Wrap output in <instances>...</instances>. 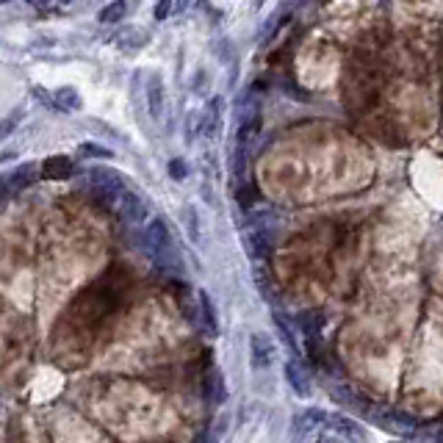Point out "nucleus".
Instances as JSON below:
<instances>
[{
    "instance_id": "26",
    "label": "nucleus",
    "mask_w": 443,
    "mask_h": 443,
    "mask_svg": "<svg viewBox=\"0 0 443 443\" xmlns=\"http://www.w3.org/2000/svg\"><path fill=\"white\" fill-rule=\"evenodd\" d=\"M61 3H75V0H61Z\"/></svg>"
},
{
    "instance_id": "9",
    "label": "nucleus",
    "mask_w": 443,
    "mask_h": 443,
    "mask_svg": "<svg viewBox=\"0 0 443 443\" xmlns=\"http://www.w3.org/2000/svg\"><path fill=\"white\" fill-rule=\"evenodd\" d=\"M39 167L36 164H23V167H14L12 172H6V183H9V189H12V194L14 191H20V189H28L42 172H36Z\"/></svg>"
},
{
    "instance_id": "7",
    "label": "nucleus",
    "mask_w": 443,
    "mask_h": 443,
    "mask_svg": "<svg viewBox=\"0 0 443 443\" xmlns=\"http://www.w3.org/2000/svg\"><path fill=\"white\" fill-rule=\"evenodd\" d=\"M42 178L45 180H67L72 175V161L67 156H50L42 161Z\"/></svg>"
},
{
    "instance_id": "17",
    "label": "nucleus",
    "mask_w": 443,
    "mask_h": 443,
    "mask_svg": "<svg viewBox=\"0 0 443 443\" xmlns=\"http://www.w3.org/2000/svg\"><path fill=\"white\" fill-rule=\"evenodd\" d=\"M78 153H81L84 158H111V156H114L111 150H106L103 144H95V141H84V144L78 147Z\"/></svg>"
},
{
    "instance_id": "3",
    "label": "nucleus",
    "mask_w": 443,
    "mask_h": 443,
    "mask_svg": "<svg viewBox=\"0 0 443 443\" xmlns=\"http://www.w3.org/2000/svg\"><path fill=\"white\" fill-rule=\"evenodd\" d=\"M250 363H252V368H258V372L274 363V341L266 333L250 335Z\"/></svg>"
},
{
    "instance_id": "8",
    "label": "nucleus",
    "mask_w": 443,
    "mask_h": 443,
    "mask_svg": "<svg viewBox=\"0 0 443 443\" xmlns=\"http://www.w3.org/2000/svg\"><path fill=\"white\" fill-rule=\"evenodd\" d=\"M205 399L211 405H216V407L228 402V383H225V377H222L219 368H213V372L208 374V380H205Z\"/></svg>"
},
{
    "instance_id": "16",
    "label": "nucleus",
    "mask_w": 443,
    "mask_h": 443,
    "mask_svg": "<svg viewBox=\"0 0 443 443\" xmlns=\"http://www.w3.org/2000/svg\"><path fill=\"white\" fill-rule=\"evenodd\" d=\"M23 117H25V111H23V106H17V108H12L3 119H0V141H6V139L20 128Z\"/></svg>"
},
{
    "instance_id": "1",
    "label": "nucleus",
    "mask_w": 443,
    "mask_h": 443,
    "mask_svg": "<svg viewBox=\"0 0 443 443\" xmlns=\"http://www.w3.org/2000/svg\"><path fill=\"white\" fill-rule=\"evenodd\" d=\"M327 427H330V432H335L346 443H368V429L352 416L333 413V416H327Z\"/></svg>"
},
{
    "instance_id": "11",
    "label": "nucleus",
    "mask_w": 443,
    "mask_h": 443,
    "mask_svg": "<svg viewBox=\"0 0 443 443\" xmlns=\"http://www.w3.org/2000/svg\"><path fill=\"white\" fill-rule=\"evenodd\" d=\"M92 186H95L97 191H122V189H128L125 180H122L114 169H106V167L92 169Z\"/></svg>"
},
{
    "instance_id": "27",
    "label": "nucleus",
    "mask_w": 443,
    "mask_h": 443,
    "mask_svg": "<svg viewBox=\"0 0 443 443\" xmlns=\"http://www.w3.org/2000/svg\"><path fill=\"white\" fill-rule=\"evenodd\" d=\"M0 3H12V0H0Z\"/></svg>"
},
{
    "instance_id": "19",
    "label": "nucleus",
    "mask_w": 443,
    "mask_h": 443,
    "mask_svg": "<svg viewBox=\"0 0 443 443\" xmlns=\"http://www.w3.org/2000/svg\"><path fill=\"white\" fill-rule=\"evenodd\" d=\"M186 225H189V236L191 241H200V228H197V213L191 205H186Z\"/></svg>"
},
{
    "instance_id": "6",
    "label": "nucleus",
    "mask_w": 443,
    "mask_h": 443,
    "mask_svg": "<svg viewBox=\"0 0 443 443\" xmlns=\"http://www.w3.org/2000/svg\"><path fill=\"white\" fill-rule=\"evenodd\" d=\"M197 308H200V327L211 338H216L219 335V319H216V308L208 297V291H197Z\"/></svg>"
},
{
    "instance_id": "10",
    "label": "nucleus",
    "mask_w": 443,
    "mask_h": 443,
    "mask_svg": "<svg viewBox=\"0 0 443 443\" xmlns=\"http://www.w3.org/2000/svg\"><path fill=\"white\" fill-rule=\"evenodd\" d=\"M272 322H274V327H277V333H280V341H283L285 349L291 352V357L300 360V341H297V333H294V324H291L288 319H283L280 313H272Z\"/></svg>"
},
{
    "instance_id": "18",
    "label": "nucleus",
    "mask_w": 443,
    "mask_h": 443,
    "mask_svg": "<svg viewBox=\"0 0 443 443\" xmlns=\"http://www.w3.org/2000/svg\"><path fill=\"white\" fill-rule=\"evenodd\" d=\"M172 6H175V0H156V9H153V17H156L158 23H164V20L169 17Z\"/></svg>"
},
{
    "instance_id": "4",
    "label": "nucleus",
    "mask_w": 443,
    "mask_h": 443,
    "mask_svg": "<svg viewBox=\"0 0 443 443\" xmlns=\"http://www.w3.org/2000/svg\"><path fill=\"white\" fill-rule=\"evenodd\" d=\"M283 374H285V383H288V388H291L294 394H297L300 399H311L313 388H311V380H308V374L302 372L300 360H288V363L283 366Z\"/></svg>"
},
{
    "instance_id": "14",
    "label": "nucleus",
    "mask_w": 443,
    "mask_h": 443,
    "mask_svg": "<svg viewBox=\"0 0 443 443\" xmlns=\"http://www.w3.org/2000/svg\"><path fill=\"white\" fill-rule=\"evenodd\" d=\"M53 108H61V111H78L81 108V95L72 89V86H61L53 92Z\"/></svg>"
},
{
    "instance_id": "12",
    "label": "nucleus",
    "mask_w": 443,
    "mask_h": 443,
    "mask_svg": "<svg viewBox=\"0 0 443 443\" xmlns=\"http://www.w3.org/2000/svg\"><path fill=\"white\" fill-rule=\"evenodd\" d=\"M222 108H225V100L222 97H213L208 106H205V114H202V130L208 136H216L219 125H222Z\"/></svg>"
},
{
    "instance_id": "5",
    "label": "nucleus",
    "mask_w": 443,
    "mask_h": 443,
    "mask_svg": "<svg viewBox=\"0 0 443 443\" xmlns=\"http://www.w3.org/2000/svg\"><path fill=\"white\" fill-rule=\"evenodd\" d=\"M117 213L125 219V222H133V225H141V222L147 219V205H144V200L139 197V194H133V191H122V197H119V205H117Z\"/></svg>"
},
{
    "instance_id": "15",
    "label": "nucleus",
    "mask_w": 443,
    "mask_h": 443,
    "mask_svg": "<svg viewBox=\"0 0 443 443\" xmlns=\"http://www.w3.org/2000/svg\"><path fill=\"white\" fill-rule=\"evenodd\" d=\"M125 12H128V3H125V0H111L106 9H100L97 20H100L103 25H114V23H119V20L125 17Z\"/></svg>"
},
{
    "instance_id": "13",
    "label": "nucleus",
    "mask_w": 443,
    "mask_h": 443,
    "mask_svg": "<svg viewBox=\"0 0 443 443\" xmlns=\"http://www.w3.org/2000/svg\"><path fill=\"white\" fill-rule=\"evenodd\" d=\"M147 106H150V117L158 119L161 111H164V84L158 75L150 78V84H147Z\"/></svg>"
},
{
    "instance_id": "23",
    "label": "nucleus",
    "mask_w": 443,
    "mask_h": 443,
    "mask_svg": "<svg viewBox=\"0 0 443 443\" xmlns=\"http://www.w3.org/2000/svg\"><path fill=\"white\" fill-rule=\"evenodd\" d=\"M316 443H346V440H344V438H338L335 432H327V435H322Z\"/></svg>"
},
{
    "instance_id": "24",
    "label": "nucleus",
    "mask_w": 443,
    "mask_h": 443,
    "mask_svg": "<svg viewBox=\"0 0 443 443\" xmlns=\"http://www.w3.org/2000/svg\"><path fill=\"white\" fill-rule=\"evenodd\" d=\"M28 3L34 6V9H45V6H50L53 0H28Z\"/></svg>"
},
{
    "instance_id": "25",
    "label": "nucleus",
    "mask_w": 443,
    "mask_h": 443,
    "mask_svg": "<svg viewBox=\"0 0 443 443\" xmlns=\"http://www.w3.org/2000/svg\"><path fill=\"white\" fill-rule=\"evenodd\" d=\"M186 6H189V0H175V9H178V12H183Z\"/></svg>"
},
{
    "instance_id": "22",
    "label": "nucleus",
    "mask_w": 443,
    "mask_h": 443,
    "mask_svg": "<svg viewBox=\"0 0 443 443\" xmlns=\"http://www.w3.org/2000/svg\"><path fill=\"white\" fill-rule=\"evenodd\" d=\"M12 197V189H9V183H6V175L0 178V208H3V202Z\"/></svg>"
},
{
    "instance_id": "2",
    "label": "nucleus",
    "mask_w": 443,
    "mask_h": 443,
    "mask_svg": "<svg viewBox=\"0 0 443 443\" xmlns=\"http://www.w3.org/2000/svg\"><path fill=\"white\" fill-rule=\"evenodd\" d=\"M322 421H327V413L319 407H308V410L297 413L291 418V443H305Z\"/></svg>"
},
{
    "instance_id": "21",
    "label": "nucleus",
    "mask_w": 443,
    "mask_h": 443,
    "mask_svg": "<svg viewBox=\"0 0 443 443\" xmlns=\"http://www.w3.org/2000/svg\"><path fill=\"white\" fill-rule=\"evenodd\" d=\"M250 244H252V252H255V255H263L266 247H269V241H266V236H263L261 230H255V233L250 236Z\"/></svg>"
},
{
    "instance_id": "20",
    "label": "nucleus",
    "mask_w": 443,
    "mask_h": 443,
    "mask_svg": "<svg viewBox=\"0 0 443 443\" xmlns=\"http://www.w3.org/2000/svg\"><path fill=\"white\" fill-rule=\"evenodd\" d=\"M169 175H172L175 180H183V178L189 175V167H186V161H180V158H172V161H169Z\"/></svg>"
}]
</instances>
